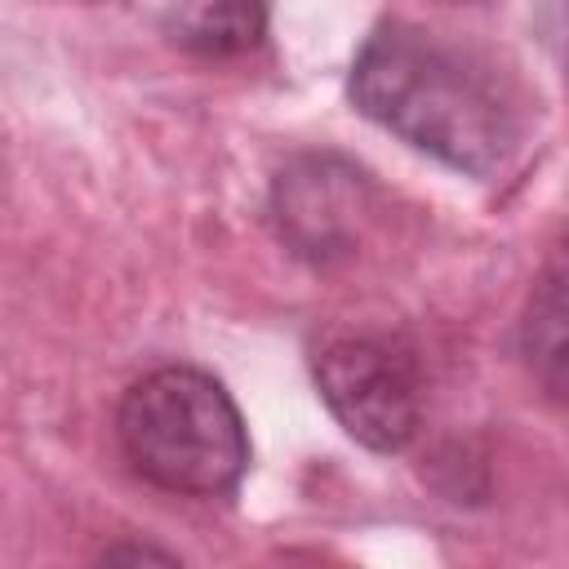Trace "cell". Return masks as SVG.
Returning a JSON list of instances; mask_svg holds the SVG:
<instances>
[{"label":"cell","instance_id":"obj_1","mask_svg":"<svg viewBox=\"0 0 569 569\" xmlns=\"http://www.w3.org/2000/svg\"><path fill=\"white\" fill-rule=\"evenodd\" d=\"M347 89L360 116L458 173L493 178L520 147V111L502 80L431 31L378 27L356 53Z\"/></svg>","mask_w":569,"mask_h":569},{"label":"cell","instance_id":"obj_2","mask_svg":"<svg viewBox=\"0 0 569 569\" xmlns=\"http://www.w3.org/2000/svg\"><path fill=\"white\" fill-rule=\"evenodd\" d=\"M124 458L169 493H231L249 467V436L227 387L200 369L169 365L138 378L116 413Z\"/></svg>","mask_w":569,"mask_h":569},{"label":"cell","instance_id":"obj_3","mask_svg":"<svg viewBox=\"0 0 569 569\" xmlns=\"http://www.w3.org/2000/svg\"><path fill=\"white\" fill-rule=\"evenodd\" d=\"M316 387L342 431L378 453H396L422 422L418 360L391 338L347 333L316 351Z\"/></svg>","mask_w":569,"mask_h":569},{"label":"cell","instance_id":"obj_4","mask_svg":"<svg viewBox=\"0 0 569 569\" xmlns=\"http://www.w3.org/2000/svg\"><path fill=\"white\" fill-rule=\"evenodd\" d=\"M267 4L262 0H178L173 4V40L204 53L231 58L262 40Z\"/></svg>","mask_w":569,"mask_h":569},{"label":"cell","instance_id":"obj_5","mask_svg":"<svg viewBox=\"0 0 569 569\" xmlns=\"http://www.w3.org/2000/svg\"><path fill=\"white\" fill-rule=\"evenodd\" d=\"M525 351H529V365L538 369V378L547 382V391L560 396V369H565V289H560V271L556 267L538 280V293L529 302V316H525Z\"/></svg>","mask_w":569,"mask_h":569}]
</instances>
